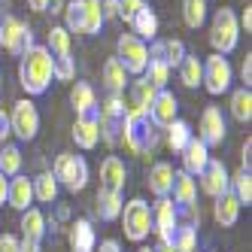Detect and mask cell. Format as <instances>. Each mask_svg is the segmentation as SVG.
<instances>
[{
    "mask_svg": "<svg viewBox=\"0 0 252 252\" xmlns=\"http://www.w3.org/2000/svg\"><path fill=\"white\" fill-rule=\"evenodd\" d=\"M19 79L28 94H43L49 82L55 79V61H52L46 46H31L22 52V64H19Z\"/></svg>",
    "mask_w": 252,
    "mask_h": 252,
    "instance_id": "6da1fadb",
    "label": "cell"
},
{
    "mask_svg": "<svg viewBox=\"0 0 252 252\" xmlns=\"http://www.w3.org/2000/svg\"><path fill=\"white\" fill-rule=\"evenodd\" d=\"M122 143L128 146V152L143 155L152 152L158 143V128L149 122L146 110H137V106H125V119H122Z\"/></svg>",
    "mask_w": 252,
    "mask_h": 252,
    "instance_id": "7a4b0ae2",
    "label": "cell"
},
{
    "mask_svg": "<svg viewBox=\"0 0 252 252\" xmlns=\"http://www.w3.org/2000/svg\"><path fill=\"white\" fill-rule=\"evenodd\" d=\"M67 33H82V37H92L103 28V9L100 0H73L67 9Z\"/></svg>",
    "mask_w": 252,
    "mask_h": 252,
    "instance_id": "3957f363",
    "label": "cell"
},
{
    "mask_svg": "<svg viewBox=\"0 0 252 252\" xmlns=\"http://www.w3.org/2000/svg\"><path fill=\"white\" fill-rule=\"evenodd\" d=\"M210 43L216 49V55H228V52L237 49V43H240V25H237L234 9H228V6L216 9L213 25H210Z\"/></svg>",
    "mask_w": 252,
    "mask_h": 252,
    "instance_id": "277c9868",
    "label": "cell"
},
{
    "mask_svg": "<svg viewBox=\"0 0 252 252\" xmlns=\"http://www.w3.org/2000/svg\"><path fill=\"white\" fill-rule=\"evenodd\" d=\"M119 219H122V228H125V237H128V240L143 243L149 237V231H152V210H149V204L143 201V197H134V201L122 204Z\"/></svg>",
    "mask_w": 252,
    "mask_h": 252,
    "instance_id": "5b68a950",
    "label": "cell"
},
{
    "mask_svg": "<svg viewBox=\"0 0 252 252\" xmlns=\"http://www.w3.org/2000/svg\"><path fill=\"white\" fill-rule=\"evenodd\" d=\"M52 176L67 189V191H82L88 186V164L82 155H70V152H61L55 158V170Z\"/></svg>",
    "mask_w": 252,
    "mask_h": 252,
    "instance_id": "8992f818",
    "label": "cell"
},
{
    "mask_svg": "<svg viewBox=\"0 0 252 252\" xmlns=\"http://www.w3.org/2000/svg\"><path fill=\"white\" fill-rule=\"evenodd\" d=\"M119 61H122V67H125V73H134V76H143V70H146V64H149V46L143 43L140 37H134V33H122L119 37Z\"/></svg>",
    "mask_w": 252,
    "mask_h": 252,
    "instance_id": "52a82bcc",
    "label": "cell"
},
{
    "mask_svg": "<svg viewBox=\"0 0 252 252\" xmlns=\"http://www.w3.org/2000/svg\"><path fill=\"white\" fill-rule=\"evenodd\" d=\"M9 131L19 140H33V137H37V131H40V113H37V106H33V100L22 97V100L12 103Z\"/></svg>",
    "mask_w": 252,
    "mask_h": 252,
    "instance_id": "ba28073f",
    "label": "cell"
},
{
    "mask_svg": "<svg viewBox=\"0 0 252 252\" xmlns=\"http://www.w3.org/2000/svg\"><path fill=\"white\" fill-rule=\"evenodd\" d=\"M0 46H3L9 55H22L25 49L33 46L31 28L22 19H15V15H6V19L0 22Z\"/></svg>",
    "mask_w": 252,
    "mask_h": 252,
    "instance_id": "9c48e42d",
    "label": "cell"
},
{
    "mask_svg": "<svg viewBox=\"0 0 252 252\" xmlns=\"http://www.w3.org/2000/svg\"><path fill=\"white\" fill-rule=\"evenodd\" d=\"M201 64H204V79H201V85L207 88V92H210V94L228 92V88H231V76H234L228 58H225V55H210V58L201 61Z\"/></svg>",
    "mask_w": 252,
    "mask_h": 252,
    "instance_id": "30bf717a",
    "label": "cell"
},
{
    "mask_svg": "<svg viewBox=\"0 0 252 252\" xmlns=\"http://www.w3.org/2000/svg\"><path fill=\"white\" fill-rule=\"evenodd\" d=\"M197 179H201V189H204V194H210V197H219V194H225L228 191V183H231V176H228V167L222 164L219 158H210L207 161V167L197 173Z\"/></svg>",
    "mask_w": 252,
    "mask_h": 252,
    "instance_id": "8fae6325",
    "label": "cell"
},
{
    "mask_svg": "<svg viewBox=\"0 0 252 252\" xmlns=\"http://www.w3.org/2000/svg\"><path fill=\"white\" fill-rule=\"evenodd\" d=\"M152 228H155L161 243H170L173 228H176V204L170 201V197H158L155 201V207H152Z\"/></svg>",
    "mask_w": 252,
    "mask_h": 252,
    "instance_id": "7c38bea8",
    "label": "cell"
},
{
    "mask_svg": "<svg viewBox=\"0 0 252 252\" xmlns=\"http://www.w3.org/2000/svg\"><path fill=\"white\" fill-rule=\"evenodd\" d=\"M225 116H222V110L219 106H207V110L201 113V140L204 146L210 149V146H219V143L225 140Z\"/></svg>",
    "mask_w": 252,
    "mask_h": 252,
    "instance_id": "4fadbf2b",
    "label": "cell"
},
{
    "mask_svg": "<svg viewBox=\"0 0 252 252\" xmlns=\"http://www.w3.org/2000/svg\"><path fill=\"white\" fill-rule=\"evenodd\" d=\"M176 110H179V103H176V97L167 92V88H161V92L155 94V100L149 103V110H146V116H149V122L155 125V128H167V125L176 119Z\"/></svg>",
    "mask_w": 252,
    "mask_h": 252,
    "instance_id": "5bb4252c",
    "label": "cell"
},
{
    "mask_svg": "<svg viewBox=\"0 0 252 252\" xmlns=\"http://www.w3.org/2000/svg\"><path fill=\"white\" fill-rule=\"evenodd\" d=\"M125 183H128V170H125V161L119 155H106L100 164V189L103 191H116L122 194Z\"/></svg>",
    "mask_w": 252,
    "mask_h": 252,
    "instance_id": "9a60e30c",
    "label": "cell"
},
{
    "mask_svg": "<svg viewBox=\"0 0 252 252\" xmlns=\"http://www.w3.org/2000/svg\"><path fill=\"white\" fill-rule=\"evenodd\" d=\"M6 204L12 210H19L25 213L31 204H33V186H31V179L22 176V173H15L9 176V186H6Z\"/></svg>",
    "mask_w": 252,
    "mask_h": 252,
    "instance_id": "2e32d148",
    "label": "cell"
},
{
    "mask_svg": "<svg viewBox=\"0 0 252 252\" xmlns=\"http://www.w3.org/2000/svg\"><path fill=\"white\" fill-rule=\"evenodd\" d=\"M149 58H158V61H164L170 70L173 67H179V61L186 58V46H183V40H152V46H149Z\"/></svg>",
    "mask_w": 252,
    "mask_h": 252,
    "instance_id": "e0dca14e",
    "label": "cell"
},
{
    "mask_svg": "<svg viewBox=\"0 0 252 252\" xmlns=\"http://www.w3.org/2000/svg\"><path fill=\"white\" fill-rule=\"evenodd\" d=\"M73 140L82 149H94L100 143V125H97V113L94 116H79L73 122Z\"/></svg>",
    "mask_w": 252,
    "mask_h": 252,
    "instance_id": "ac0fdd59",
    "label": "cell"
},
{
    "mask_svg": "<svg viewBox=\"0 0 252 252\" xmlns=\"http://www.w3.org/2000/svg\"><path fill=\"white\" fill-rule=\"evenodd\" d=\"M207 161H210V149L204 146L201 140H189V146L183 149V170L189 173V176H197L204 167H207Z\"/></svg>",
    "mask_w": 252,
    "mask_h": 252,
    "instance_id": "d6986e66",
    "label": "cell"
},
{
    "mask_svg": "<svg viewBox=\"0 0 252 252\" xmlns=\"http://www.w3.org/2000/svg\"><path fill=\"white\" fill-rule=\"evenodd\" d=\"M70 103H73V110H76V119L97 113V94H94V88L88 85V82H76L73 85V92H70Z\"/></svg>",
    "mask_w": 252,
    "mask_h": 252,
    "instance_id": "ffe728a7",
    "label": "cell"
},
{
    "mask_svg": "<svg viewBox=\"0 0 252 252\" xmlns=\"http://www.w3.org/2000/svg\"><path fill=\"white\" fill-rule=\"evenodd\" d=\"M94 228L88 219H76L73 225H70V249L73 252H94Z\"/></svg>",
    "mask_w": 252,
    "mask_h": 252,
    "instance_id": "44dd1931",
    "label": "cell"
},
{
    "mask_svg": "<svg viewBox=\"0 0 252 252\" xmlns=\"http://www.w3.org/2000/svg\"><path fill=\"white\" fill-rule=\"evenodd\" d=\"M173 167L167 161H158V164L149 170V191L155 197H170V189H173Z\"/></svg>",
    "mask_w": 252,
    "mask_h": 252,
    "instance_id": "7402d4cb",
    "label": "cell"
},
{
    "mask_svg": "<svg viewBox=\"0 0 252 252\" xmlns=\"http://www.w3.org/2000/svg\"><path fill=\"white\" fill-rule=\"evenodd\" d=\"M170 194H173V204H176V207H191V204L197 201V186H194V179H191L186 170L173 173V189H170Z\"/></svg>",
    "mask_w": 252,
    "mask_h": 252,
    "instance_id": "603a6c76",
    "label": "cell"
},
{
    "mask_svg": "<svg viewBox=\"0 0 252 252\" xmlns=\"http://www.w3.org/2000/svg\"><path fill=\"white\" fill-rule=\"evenodd\" d=\"M213 216H216V222H219L222 228L237 225V219H240V204H237V197H234L231 191L219 194V197H216V207H213Z\"/></svg>",
    "mask_w": 252,
    "mask_h": 252,
    "instance_id": "cb8c5ba5",
    "label": "cell"
},
{
    "mask_svg": "<svg viewBox=\"0 0 252 252\" xmlns=\"http://www.w3.org/2000/svg\"><path fill=\"white\" fill-rule=\"evenodd\" d=\"M131 28H134V37H140L143 43H146V40H155V33H158V15L152 12V6H143V9L134 15Z\"/></svg>",
    "mask_w": 252,
    "mask_h": 252,
    "instance_id": "d4e9b609",
    "label": "cell"
},
{
    "mask_svg": "<svg viewBox=\"0 0 252 252\" xmlns=\"http://www.w3.org/2000/svg\"><path fill=\"white\" fill-rule=\"evenodd\" d=\"M103 85L110 88V94H122L125 85H128V73H125V67L119 58H110L103 64Z\"/></svg>",
    "mask_w": 252,
    "mask_h": 252,
    "instance_id": "484cf974",
    "label": "cell"
},
{
    "mask_svg": "<svg viewBox=\"0 0 252 252\" xmlns=\"http://www.w3.org/2000/svg\"><path fill=\"white\" fill-rule=\"evenodd\" d=\"M176 70H179V79H183L186 88H197V85H201V79H204V64H201V58L189 55V52H186V58L179 61Z\"/></svg>",
    "mask_w": 252,
    "mask_h": 252,
    "instance_id": "4316f807",
    "label": "cell"
},
{
    "mask_svg": "<svg viewBox=\"0 0 252 252\" xmlns=\"http://www.w3.org/2000/svg\"><path fill=\"white\" fill-rule=\"evenodd\" d=\"M31 186H33V201H40V204H52L58 197V179L52 176L49 170L40 173V176H33Z\"/></svg>",
    "mask_w": 252,
    "mask_h": 252,
    "instance_id": "83f0119b",
    "label": "cell"
},
{
    "mask_svg": "<svg viewBox=\"0 0 252 252\" xmlns=\"http://www.w3.org/2000/svg\"><path fill=\"white\" fill-rule=\"evenodd\" d=\"M43 234H46V216H43L40 210L28 207V210L22 213V237L43 240Z\"/></svg>",
    "mask_w": 252,
    "mask_h": 252,
    "instance_id": "f1b7e54d",
    "label": "cell"
},
{
    "mask_svg": "<svg viewBox=\"0 0 252 252\" xmlns=\"http://www.w3.org/2000/svg\"><path fill=\"white\" fill-rule=\"evenodd\" d=\"M119 213H122V194L116 191H97V216L103 222H116L119 219Z\"/></svg>",
    "mask_w": 252,
    "mask_h": 252,
    "instance_id": "f546056e",
    "label": "cell"
},
{
    "mask_svg": "<svg viewBox=\"0 0 252 252\" xmlns=\"http://www.w3.org/2000/svg\"><path fill=\"white\" fill-rule=\"evenodd\" d=\"M231 116L237 119V122H243V125L252 119V92H249L246 85L231 94Z\"/></svg>",
    "mask_w": 252,
    "mask_h": 252,
    "instance_id": "4dcf8cb0",
    "label": "cell"
},
{
    "mask_svg": "<svg viewBox=\"0 0 252 252\" xmlns=\"http://www.w3.org/2000/svg\"><path fill=\"white\" fill-rule=\"evenodd\" d=\"M46 49H49L52 61L70 58V33H67L64 28H52V31H49V43H46Z\"/></svg>",
    "mask_w": 252,
    "mask_h": 252,
    "instance_id": "1f68e13d",
    "label": "cell"
},
{
    "mask_svg": "<svg viewBox=\"0 0 252 252\" xmlns=\"http://www.w3.org/2000/svg\"><path fill=\"white\" fill-rule=\"evenodd\" d=\"M228 191L237 197V204L249 207L252 204V173L249 170H240L237 176H231V183H228Z\"/></svg>",
    "mask_w": 252,
    "mask_h": 252,
    "instance_id": "d6a6232c",
    "label": "cell"
},
{
    "mask_svg": "<svg viewBox=\"0 0 252 252\" xmlns=\"http://www.w3.org/2000/svg\"><path fill=\"white\" fill-rule=\"evenodd\" d=\"M189 140H191V128H189V122L173 119V122L167 125V149L183 152V149L189 146Z\"/></svg>",
    "mask_w": 252,
    "mask_h": 252,
    "instance_id": "836d02e7",
    "label": "cell"
},
{
    "mask_svg": "<svg viewBox=\"0 0 252 252\" xmlns=\"http://www.w3.org/2000/svg\"><path fill=\"white\" fill-rule=\"evenodd\" d=\"M155 94H158V88H152L143 76H137L131 82V106H137V110H149V103L155 100Z\"/></svg>",
    "mask_w": 252,
    "mask_h": 252,
    "instance_id": "e575fe53",
    "label": "cell"
},
{
    "mask_svg": "<svg viewBox=\"0 0 252 252\" xmlns=\"http://www.w3.org/2000/svg\"><path fill=\"white\" fill-rule=\"evenodd\" d=\"M183 22L191 31L201 28L207 22V0H183Z\"/></svg>",
    "mask_w": 252,
    "mask_h": 252,
    "instance_id": "d590c367",
    "label": "cell"
},
{
    "mask_svg": "<svg viewBox=\"0 0 252 252\" xmlns=\"http://www.w3.org/2000/svg\"><path fill=\"white\" fill-rule=\"evenodd\" d=\"M143 79H146L152 88H164L167 85V79H170V67L164 64V61H158V58H149V64H146V70H143Z\"/></svg>",
    "mask_w": 252,
    "mask_h": 252,
    "instance_id": "8d00e7d4",
    "label": "cell"
},
{
    "mask_svg": "<svg viewBox=\"0 0 252 252\" xmlns=\"http://www.w3.org/2000/svg\"><path fill=\"white\" fill-rule=\"evenodd\" d=\"M19 170H22V149L19 146H3L0 149V173L15 176Z\"/></svg>",
    "mask_w": 252,
    "mask_h": 252,
    "instance_id": "74e56055",
    "label": "cell"
},
{
    "mask_svg": "<svg viewBox=\"0 0 252 252\" xmlns=\"http://www.w3.org/2000/svg\"><path fill=\"white\" fill-rule=\"evenodd\" d=\"M146 6V0H116V15L119 19H125V22H134V15Z\"/></svg>",
    "mask_w": 252,
    "mask_h": 252,
    "instance_id": "f35d334b",
    "label": "cell"
},
{
    "mask_svg": "<svg viewBox=\"0 0 252 252\" xmlns=\"http://www.w3.org/2000/svg\"><path fill=\"white\" fill-rule=\"evenodd\" d=\"M73 76H76L73 55H70V58H61V61H55V79H58V82H70Z\"/></svg>",
    "mask_w": 252,
    "mask_h": 252,
    "instance_id": "ab89813d",
    "label": "cell"
},
{
    "mask_svg": "<svg viewBox=\"0 0 252 252\" xmlns=\"http://www.w3.org/2000/svg\"><path fill=\"white\" fill-rule=\"evenodd\" d=\"M0 252H22V246L12 234H0Z\"/></svg>",
    "mask_w": 252,
    "mask_h": 252,
    "instance_id": "60d3db41",
    "label": "cell"
},
{
    "mask_svg": "<svg viewBox=\"0 0 252 252\" xmlns=\"http://www.w3.org/2000/svg\"><path fill=\"white\" fill-rule=\"evenodd\" d=\"M240 79L246 82V88L252 85V55H246V58H243V64H240Z\"/></svg>",
    "mask_w": 252,
    "mask_h": 252,
    "instance_id": "b9f144b4",
    "label": "cell"
},
{
    "mask_svg": "<svg viewBox=\"0 0 252 252\" xmlns=\"http://www.w3.org/2000/svg\"><path fill=\"white\" fill-rule=\"evenodd\" d=\"M9 134H12V131H9V113H3V110H0V143H3Z\"/></svg>",
    "mask_w": 252,
    "mask_h": 252,
    "instance_id": "7bdbcfd3",
    "label": "cell"
},
{
    "mask_svg": "<svg viewBox=\"0 0 252 252\" xmlns=\"http://www.w3.org/2000/svg\"><path fill=\"white\" fill-rule=\"evenodd\" d=\"M237 25H240V28H243L246 33L252 31V6H246V9H243V15L237 19Z\"/></svg>",
    "mask_w": 252,
    "mask_h": 252,
    "instance_id": "ee69618b",
    "label": "cell"
},
{
    "mask_svg": "<svg viewBox=\"0 0 252 252\" xmlns=\"http://www.w3.org/2000/svg\"><path fill=\"white\" fill-rule=\"evenodd\" d=\"M19 246H22V252H40V240H31V237H22Z\"/></svg>",
    "mask_w": 252,
    "mask_h": 252,
    "instance_id": "f6af8a7d",
    "label": "cell"
},
{
    "mask_svg": "<svg viewBox=\"0 0 252 252\" xmlns=\"http://www.w3.org/2000/svg\"><path fill=\"white\" fill-rule=\"evenodd\" d=\"M100 252H122V243L110 237V240H103V243H100Z\"/></svg>",
    "mask_w": 252,
    "mask_h": 252,
    "instance_id": "bcb514c9",
    "label": "cell"
},
{
    "mask_svg": "<svg viewBox=\"0 0 252 252\" xmlns=\"http://www.w3.org/2000/svg\"><path fill=\"white\" fill-rule=\"evenodd\" d=\"M49 3H52V0H28V6H31L33 12H46Z\"/></svg>",
    "mask_w": 252,
    "mask_h": 252,
    "instance_id": "7dc6e473",
    "label": "cell"
},
{
    "mask_svg": "<svg viewBox=\"0 0 252 252\" xmlns=\"http://www.w3.org/2000/svg\"><path fill=\"white\" fill-rule=\"evenodd\" d=\"M6 186H9V179H6L3 173H0V207L6 204Z\"/></svg>",
    "mask_w": 252,
    "mask_h": 252,
    "instance_id": "c3c4849f",
    "label": "cell"
},
{
    "mask_svg": "<svg viewBox=\"0 0 252 252\" xmlns=\"http://www.w3.org/2000/svg\"><path fill=\"white\" fill-rule=\"evenodd\" d=\"M155 252H176V249H173L170 243H158V246H155Z\"/></svg>",
    "mask_w": 252,
    "mask_h": 252,
    "instance_id": "681fc988",
    "label": "cell"
},
{
    "mask_svg": "<svg viewBox=\"0 0 252 252\" xmlns=\"http://www.w3.org/2000/svg\"><path fill=\"white\" fill-rule=\"evenodd\" d=\"M137 252H155V249H152V246H140Z\"/></svg>",
    "mask_w": 252,
    "mask_h": 252,
    "instance_id": "f907efd6",
    "label": "cell"
},
{
    "mask_svg": "<svg viewBox=\"0 0 252 252\" xmlns=\"http://www.w3.org/2000/svg\"><path fill=\"white\" fill-rule=\"evenodd\" d=\"M0 85H3V76H0Z\"/></svg>",
    "mask_w": 252,
    "mask_h": 252,
    "instance_id": "816d5d0a",
    "label": "cell"
}]
</instances>
